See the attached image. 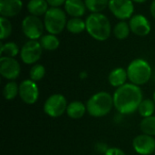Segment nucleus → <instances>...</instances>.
I'll list each match as a JSON object with an SVG mask.
<instances>
[{
    "instance_id": "6",
    "label": "nucleus",
    "mask_w": 155,
    "mask_h": 155,
    "mask_svg": "<svg viewBox=\"0 0 155 155\" xmlns=\"http://www.w3.org/2000/svg\"><path fill=\"white\" fill-rule=\"evenodd\" d=\"M66 98L61 94H54L50 95L45 102L44 112L52 118H57L66 113L67 109Z\"/></svg>"
},
{
    "instance_id": "22",
    "label": "nucleus",
    "mask_w": 155,
    "mask_h": 155,
    "mask_svg": "<svg viewBox=\"0 0 155 155\" xmlns=\"http://www.w3.org/2000/svg\"><path fill=\"white\" fill-rule=\"evenodd\" d=\"M3 95L7 101L14 100L17 95H19V85L15 81H9L3 88Z\"/></svg>"
},
{
    "instance_id": "13",
    "label": "nucleus",
    "mask_w": 155,
    "mask_h": 155,
    "mask_svg": "<svg viewBox=\"0 0 155 155\" xmlns=\"http://www.w3.org/2000/svg\"><path fill=\"white\" fill-rule=\"evenodd\" d=\"M129 25L131 31L138 36H146L151 33V24L147 17L143 15H133L130 19Z\"/></svg>"
},
{
    "instance_id": "26",
    "label": "nucleus",
    "mask_w": 155,
    "mask_h": 155,
    "mask_svg": "<svg viewBox=\"0 0 155 155\" xmlns=\"http://www.w3.org/2000/svg\"><path fill=\"white\" fill-rule=\"evenodd\" d=\"M110 0H84L86 8L91 13H101L109 5Z\"/></svg>"
},
{
    "instance_id": "15",
    "label": "nucleus",
    "mask_w": 155,
    "mask_h": 155,
    "mask_svg": "<svg viewBox=\"0 0 155 155\" xmlns=\"http://www.w3.org/2000/svg\"><path fill=\"white\" fill-rule=\"evenodd\" d=\"M64 10L66 14L73 17H81L85 14L86 5L83 0H66Z\"/></svg>"
},
{
    "instance_id": "29",
    "label": "nucleus",
    "mask_w": 155,
    "mask_h": 155,
    "mask_svg": "<svg viewBox=\"0 0 155 155\" xmlns=\"http://www.w3.org/2000/svg\"><path fill=\"white\" fill-rule=\"evenodd\" d=\"M104 155H126L125 153L118 147H111Z\"/></svg>"
},
{
    "instance_id": "8",
    "label": "nucleus",
    "mask_w": 155,
    "mask_h": 155,
    "mask_svg": "<svg viewBox=\"0 0 155 155\" xmlns=\"http://www.w3.org/2000/svg\"><path fill=\"white\" fill-rule=\"evenodd\" d=\"M43 47L36 40L27 41L20 50V58L25 64H35L42 56Z\"/></svg>"
},
{
    "instance_id": "7",
    "label": "nucleus",
    "mask_w": 155,
    "mask_h": 155,
    "mask_svg": "<svg viewBox=\"0 0 155 155\" xmlns=\"http://www.w3.org/2000/svg\"><path fill=\"white\" fill-rule=\"evenodd\" d=\"M44 24L42 20L35 15H29L22 21V30L24 35L30 40H36L43 36Z\"/></svg>"
},
{
    "instance_id": "18",
    "label": "nucleus",
    "mask_w": 155,
    "mask_h": 155,
    "mask_svg": "<svg viewBox=\"0 0 155 155\" xmlns=\"http://www.w3.org/2000/svg\"><path fill=\"white\" fill-rule=\"evenodd\" d=\"M46 0H30L27 4V10L32 15L41 16L45 15L48 8Z\"/></svg>"
},
{
    "instance_id": "2",
    "label": "nucleus",
    "mask_w": 155,
    "mask_h": 155,
    "mask_svg": "<svg viewBox=\"0 0 155 155\" xmlns=\"http://www.w3.org/2000/svg\"><path fill=\"white\" fill-rule=\"evenodd\" d=\"M86 31L97 41H105L110 37L112 27L106 15L101 13H92L85 20Z\"/></svg>"
},
{
    "instance_id": "19",
    "label": "nucleus",
    "mask_w": 155,
    "mask_h": 155,
    "mask_svg": "<svg viewBox=\"0 0 155 155\" xmlns=\"http://www.w3.org/2000/svg\"><path fill=\"white\" fill-rule=\"evenodd\" d=\"M40 44L43 49L46 51H54L59 47L60 41L55 35L47 34V35H44L40 38Z\"/></svg>"
},
{
    "instance_id": "12",
    "label": "nucleus",
    "mask_w": 155,
    "mask_h": 155,
    "mask_svg": "<svg viewBox=\"0 0 155 155\" xmlns=\"http://www.w3.org/2000/svg\"><path fill=\"white\" fill-rule=\"evenodd\" d=\"M133 148L140 155H152L155 153V139L148 134H139L133 140Z\"/></svg>"
},
{
    "instance_id": "4",
    "label": "nucleus",
    "mask_w": 155,
    "mask_h": 155,
    "mask_svg": "<svg viewBox=\"0 0 155 155\" xmlns=\"http://www.w3.org/2000/svg\"><path fill=\"white\" fill-rule=\"evenodd\" d=\"M126 71L130 83L138 86L147 84L153 75V70L150 64L142 58H137L132 61Z\"/></svg>"
},
{
    "instance_id": "1",
    "label": "nucleus",
    "mask_w": 155,
    "mask_h": 155,
    "mask_svg": "<svg viewBox=\"0 0 155 155\" xmlns=\"http://www.w3.org/2000/svg\"><path fill=\"white\" fill-rule=\"evenodd\" d=\"M114 108L121 114H132L137 112L143 98V92L140 86L132 83L117 88L114 93Z\"/></svg>"
},
{
    "instance_id": "17",
    "label": "nucleus",
    "mask_w": 155,
    "mask_h": 155,
    "mask_svg": "<svg viewBox=\"0 0 155 155\" xmlns=\"http://www.w3.org/2000/svg\"><path fill=\"white\" fill-rule=\"evenodd\" d=\"M87 112L86 104L80 101H74L68 104L66 109V114L68 117L74 120L81 119Z\"/></svg>"
},
{
    "instance_id": "24",
    "label": "nucleus",
    "mask_w": 155,
    "mask_h": 155,
    "mask_svg": "<svg viewBox=\"0 0 155 155\" xmlns=\"http://www.w3.org/2000/svg\"><path fill=\"white\" fill-rule=\"evenodd\" d=\"M20 50L18 45L14 42H8L5 44L1 43L0 47V55L5 56V57H13L15 58L18 54Z\"/></svg>"
},
{
    "instance_id": "30",
    "label": "nucleus",
    "mask_w": 155,
    "mask_h": 155,
    "mask_svg": "<svg viewBox=\"0 0 155 155\" xmlns=\"http://www.w3.org/2000/svg\"><path fill=\"white\" fill-rule=\"evenodd\" d=\"M46 2L51 7H59L62 5H64L66 0H46Z\"/></svg>"
},
{
    "instance_id": "20",
    "label": "nucleus",
    "mask_w": 155,
    "mask_h": 155,
    "mask_svg": "<svg viewBox=\"0 0 155 155\" xmlns=\"http://www.w3.org/2000/svg\"><path fill=\"white\" fill-rule=\"evenodd\" d=\"M66 29L72 34H80L86 30L85 21H84L80 17H73L67 21Z\"/></svg>"
},
{
    "instance_id": "31",
    "label": "nucleus",
    "mask_w": 155,
    "mask_h": 155,
    "mask_svg": "<svg viewBox=\"0 0 155 155\" xmlns=\"http://www.w3.org/2000/svg\"><path fill=\"white\" fill-rule=\"evenodd\" d=\"M150 11H151V14L153 15V17L155 19V0H153L151 4V7H150Z\"/></svg>"
},
{
    "instance_id": "16",
    "label": "nucleus",
    "mask_w": 155,
    "mask_h": 155,
    "mask_svg": "<svg viewBox=\"0 0 155 155\" xmlns=\"http://www.w3.org/2000/svg\"><path fill=\"white\" fill-rule=\"evenodd\" d=\"M128 79L127 75V71L122 67H117L112 70L108 75V81L109 84L115 87L116 89L124 85Z\"/></svg>"
},
{
    "instance_id": "14",
    "label": "nucleus",
    "mask_w": 155,
    "mask_h": 155,
    "mask_svg": "<svg viewBox=\"0 0 155 155\" xmlns=\"http://www.w3.org/2000/svg\"><path fill=\"white\" fill-rule=\"evenodd\" d=\"M23 8L22 0H0V15L4 17H14Z\"/></svg>"
},
{
    "instance_id": "10",
    "label": "nucleus",
    "mask_w": 155,
    "mask_h": 155,
    "mask_svg": "<svg viewBox=\"0 0 155 155\" xmlns=\"http://www.w3.org/2000/svg\"><path fill=\"white\" fill-rule=\"evenodd\" d=\"M19 97L26 104H34L39 97V89L36 82L25 79L19 84Z\"/></svg>"
},
{
    "instance_id": "9",
    "label": "nucleus",
    "mask_w": 155,
    "mask_h": 155,
    "mask_svg": "<svg viewBox=\"0 0 155 155\" xmlns=\"http://www.w3.org/2000/svg\"><path fill=\"white\" fill-rule=\"evenodd\" d=\"M133 0H110L109 9L112 14L118 19L124 21L131 19L134 12Z\"/></svg>"
},
{
    "instance_id": "21",
    "label": "nucleus",
    "mask_w": 155,
    "mask_h": 155,
    "mask_svg": "<svg viewBox=\"0 0 155 155\" xmlns=\"http://www.w3.org/2000/svg\"><path fill=\"white\" fill-rule=\"evenodd\" d=\"M138 113L143 118L153 116L155 111V103L153 99H143L138 107Z\"/></svg>"
},
{
    "instance_id": "25",
    "label": "nucleus",
    "mask_w": 155,
    "mask_h": 155,
    "mask_svg": "<svg viewBox=\"0 0 155 155\" xmlns=\"http://www.w3.org/2000/svg\"><path fill=\"white\" fill-rule=\"evenodd\" d=\"M140 129L143 134L155 136V115L143 118L140 123Z\"/></svg>"
},
{
    "instance_id": "27",
    "label": "nucleus",
    "mask_w": 155,
    "mask_h": 155,
    "mask_svg": "<svg viewBox=\"0 0 155 155\" xmlns=\"http://www.w3.org/2000/svg\"><path fill=\"white\" fill-rule=\"evenodd\" d=\"M29 75H30V79L35 81V82L41 81L45 75V66L40 64H34L32 66V68L30 69Z\"/></svg>"
},
{
    "instance_id": "5",
    "label": "nucleus",
    "mask_w": 155,
    "mask_h": 155,
    "mask_svg": "<svg viewBox=\"0 0 155 155\" xmlns=\"http://www.w3.org/2000/svg\"><path fill=\"white\" fill-rule=\"evenodd\" d=\"M65 12L60 7H50L45 15L44 25L45 30L52 35H58L66 27Z\"/></svg>"
},
{
    "instance_id": "34",
    "label": "nucleus",
    "mask_w": 155,
    "mask_h": 155,
    "mask_svg": "<svg viewBox=\"0 0 155 155\" xmlns=\"http://www.w3.org/2000/svg\"><path fill=\"white\" fill-rule=\"evenodd\" d=\"M154 81H155V74H154Z\"/></svg>"
},
{
    "instance_id": "23",
    "label": "nucleus",
    "mask_w": 155,
    "mask_h": 155,
    "mask_svg": "<svg viewBox=\"0 0 155 155\" xmlns=\"http://www.w3.org/2000/svg\"><path fill=\"white\" fill-rule=\"evenodd\" d=\"M131 32L130 25L125 21H120L114 27V35L119 40L126 39Z\"/></svg>"
},
{
    "instance_id": "33",
    "label": "nucleus",
    "mask_w": 155,
    "mask_h": 155,
    "mask_svg": "<svg viewBox=\"0 0 155 155\" xmlns=\"http://www.w3.org/2000/svg\"><path fill=\"white\" fill-rule=\"evenodd\" d=\"M153 100L154 101V103H155V91H154V93H153Z\"/></svg>"
},
{
    "instance_id": "11",
    "label": "nucleus",
    "mask_w": 155,
    "mask_h": 155,
    "mask_svg": "<svg viewBox=\"0 0 155 155\" xmlns=\"http://www.w3.org/2000/svg\"><path fill=\"white\" fill-rule=\"evenodd\" d=\"M20 64L13 57H0V74L3 78L14 81L20 75Z\"/></svg>"
},
{
    "instance_id": "28",
    "label": "nucleus",
    "mask_w": 155,
    "mask_h": 155,
    "mask_svg": "<svg viewBox=\"0 0 155 155\" xmlns=\"http://www.w3.org/2000/svg\"><path fill=\"white\" fill-rule=\"evenodd\" d=\"M0 25H1V34H0V39L3 41L6 38H8L12 34V25L11 22L8 20V18L1 16L0 17Z\"/></svg>"
},
{
    "instance_id": "3",
    "label": "nucleus",
    "mask_w": 155,
    "mask_h": 155,
    "mask_svg": "<svg viewBox=\"0 0 155 155\" xmlns=\"http://www.w3.org/2000/svg\"><path fill=\"white\" fill-rule=\"evenodd\" d=\"M87 113L93 117H104L114 107V97L107 92H98L93 94L86 102Z\"/></svg>"
},
{
    "instance_id": "32",
    "label": "nucleus",
    "mask_w": 155,
    "mask_h": 155,
    "mask_svg": "<svg viewBox=\"0 0 155 155\" xmlns=\"http://www.w3.org/2000/svg\"><path fill=\"white\" fill-rule=\"evenodd\" d=\"M134 2H136V3H139V4H142V3H144L146 2L147 0H133Z\"/></svg>"
}]
</instances>
